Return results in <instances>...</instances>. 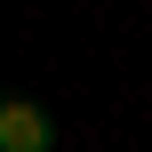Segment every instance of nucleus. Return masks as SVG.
I'll return each instance as SVG.
<instances>
[{
  "label": "nucleus",
  "mask_w": 152,
  "mask_h": 152,
  "mask_svg": "<svg viewBox=\"0 0 152 152\" xmlns=\"http://www.w3.org/2000/svg\"><path fill=\"white\" fill-rule=\"evenodd\" d=\"M0 152H56V120L32 96H8L0 104Z\"/></svg>",
  "instance_id": "obj_1"
}]
</instances>
